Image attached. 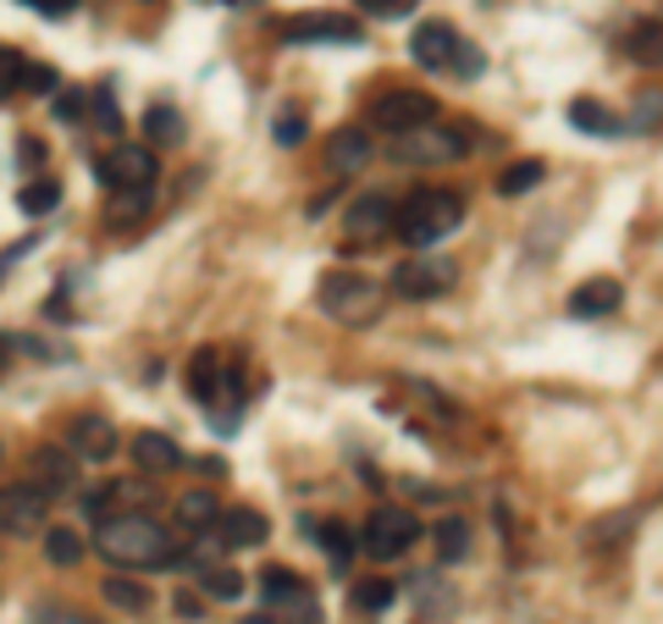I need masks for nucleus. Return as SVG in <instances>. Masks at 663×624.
I'll list each match as a JSON object with an SVG mask.
<instances>
[{
	"label": "nucleus",
	"mask_w": 663,
	"mask_h": 624,
	"mask_svg": "<svg viewBox=\"0 0 663 624\" xmlns=\"http://www.w3.org/2000/svg\"><path fill=\"white\" fill-rule=\"evenodd\" d=\"M454 51H459V34H454V23H443V18H426V23L415 29V40H410V56H415L426 73H454Z\"/></svg>",
	"instance_id": "13"
},
{
	"label": "nucleus",
	"mask_w": 663,
	"mask_h": 624,
	"mask_svg": "<svg viewBox=\"0 0 663 624\" xmlns=\"http://www.w3.org/2000/svg\"><path fill=\"white\" fill-rule=\"evenodd\" d=\"M18 161H29V166H40V161H45V144H34V139H23V144H18Z\"/></svg>",
	"instance_id": "45"
},
{
	"label": "nucleus",
	"mask_w": 663,
	"mask_h": 624,
	"mask_svg": "<svg viewBox=\"0 0 663 624\" xmlns=\"http://www.w3.org/2000/svg\"><path fill=\"white\" fill-rule=\"evenodd\" d=\"M45 558H51L56 569H73V563L84 558V536H78L73 525H45Z\"/></svg>",
	"instance_id": "28"
},
{
	"label": "nucleus",
	"mask_w": 663,
	"mask_h": 624,
	"mask_svg": "<svg viewBox=\"0 0 663 624\" xmlns=\"http://www.w3.org/2000/svg\"><path fill=\"white\" fill-rule=\"evenodd\" d=\"M326 166L344 172V177L366 172L371 166V133L366 128H338V133H332V150H326Z\"/></svg>",
	"instance_id": "17"
},
{
	"label": "nucleus",
	"mask_w": 663,
	"mask_h": 624,
	"mask_svg": "<svg viewBox=\"0 0 663 624\" xmlns=\"http://www.w3.org/2000/svg\"><path fill=\"white\" fill-rule=\"evenodd\" d=\"M542 177H547V166H542V161H514V166H503V172H498V194H503V200L531 194Z\"/></svg>",
	"instance_id": "29"
},
{
	"label": "nucleus",
	"mask_w": 663,
	"mask_h": 624,
	"mask_svg": "<svg viewBox=\"0 0 663 624\" xmlns=\"http://www.w3.org/2000/svg\"><path fill=\"white\" fill-rule=\"evenodd\" d=\"M459 222H465V194H454V189H415V194L399 205L393 233H399L410 249H432V244H443Z\"/></svg>",
	"instance_id": "2"
},
{
	"label": "nucleus",
	"mask_w": 663,
	"mask_h": 624,
	"mask_svg": "<svg viewBox=\"0 0 663 624\" xmlns=\"http://www.w3.org/2000/svg\"><path fill=\"white\" fill-rule=\"evenodd\" d=\"M216 530H221V541H227V547H265L271 519H265L260 508H221Z\"/></svg>",
	"instance_id": "18"
},
{
	"label": "nucleus",
	"mask_w": 663,
	"mask_h": 624,
	"mask_svg": "<svg viewBox=\"0 0 663 624\" xmlns=\"http://www.w3.org/2000/svg\"><path fill=\"white\" fill-rule=\"evenodd\" d=\"M243 624H271V613H254V618H243Z\"/></svg>",
	"instance_id": "47"
},
{
	"label": "nucleus",
	"mask_w": 663,
	"mask_h": 624,
	"mask_svg": "<svg viewBox=\"0 0 663 624\" xmlns=\"http://www.w3.org/2000/svg\"><path fill=\"white\" fill-rule=\"evenodd\" d=\"M100 596H106L111 607H122V613H150V602H155V596H150L139 580H128V574H106Z\"/></svg>",
	"instance_id": "26"
},
{
	"label": "nucleus",
	"mask_w": 663,
	"mask_h": 624,
	"mask_svg": "<svg viewBox=\"0 0 663 624\" xmlns=\"http://www.w3.org/2000/svg\"><path fill=\"white\" fill-rule=\"evenodd\" d=\"M29 7H34L40 18H67V12L78 7V0H29Z\"/></svg>",
	"instance_id": "42"
},
{
	"label": "nucleus",
	"mask_w": 663,
	"mask_h": 624,
	"mask_svg": "<svg viewBox=\"0 0 663 624\" xmlns=\"http://www.w3.org/2000/svg\"><path fill=\"white\" fill-rule=\"evenodd\" d=\"M432 117H437V100L421 89H388L371 100V122L382 133H410V128H426Z\"/></svg>",
	"instance_id": "9"
},
{
	"label": "nucleus",
	"mask_w": 663,
	"mask_h": 624,
	"mask_svg": "<svg viewBox=\"0 0 663 624\" xmlns=\"http://www.w3.org/2000/svg\"><path fill=\"white\" fill-rule=\"evenodd\" d=\"M393 216H399V205H393L388 194H366V200H355V205H349L344 233H349L355 244H371V238L393 233Z\"/></svg>",
	"instance_id": "14"
},
{
	"label": "nucleus",
	"mask_w": 663,
	"mask_h": 624,
	"mask_svg": "<svg viewBox=\"0 0 663 624\" xmlns=\"http://www.w3.org/2000/svg\"><path fill=\"white\" fill-rule=\"evenodd\" d=\"M465 552H470V525H465V519H443V525H437V558H443V563H459Z\"/></svg>",
	"instance_id": "32"
},
{
	"label": "nucleus",
	"mask_w": 663,
	"mask_h": 624,
	"mask_svg": "<svg viewBox=\"0 0 663 624\" xmlns=\"http://www.w3.org/2000/svg\"><path fill=\"white\" fill-rule=\"evenodd\" d=\"M0 464H7V442H0Z\"/></svg>",
	"instance_id": "49"
},
{
	"label": "nucleus",
	"mask_w": 663,
	"mask_h": 624,
	"mask_svg": "<svg viewBox=\"0 0 663 624\" xmlns=\"http://www.w3.org/2000/svg\"><path fill=\"white\" fill-rule=\"evenodd\" d=\"M144 133H150V144H161V150H172V144H183V139H188V128H183V111H177V106H150V111H144Z\"/></svg>",
	"instance_id": "25"
},
{
	"label": "nucleus",
	"mask_w": 663,
	"mask_h": 624,
	"mask_svg": "<svg viewBox=\"0 0 663 624\" xmlns=\"http://www.w3.org/2000/svg\"><path fill=\"white\" fill-rule=\"evenodd\" d=\"M216 519H221V503H216V492L210 486H194V492H183L177 497V525L183 530H216Z\"/></svg>",
	"instance_id": "21"
},
{
	"label": "nucleus",
	"mask_w": 663,
	"mask_h": 624,
	"mask_svg": "<svg viewBox=\"0 0 663 624\" xmlns=\"http://www.w3.org/2000/svg\"><path fill=\"white\" fill-rule=\"evenodd\" d=\"M95 547L117 563V569H150V563H172V530L155 514H111L100 519Z\"/></svg>",
	"instance_id": "1"
},
{
	"label": "nucleus",
	"mask_w": 663,
	"mask_h": 624,
	"mask_svg": "<svg viewBox=\"0 0 663 624\" xmlns=\"http://www.w3.org/2000/svg\"><path fill=\"white\" fill-rule=\"evenodd\" d=\"M221 381H227L221 354H216V348H194V359H188V398H194L199 409H210L216 392H221Z\"/></svg>",
	"instance_id": "19"
},
{
	"label": "nucleus",
	"mask_w": 663,
	"mask_h": 624,
	"mask_svg": "<svg viewBox=\"0 0 663 624\" xmlns=\"http://www.w3.org/2000/svg\"><path fill=\"white\" fill-rule=\"evenodd\" d=\"M360 12L377 18V23H393V18H410L415 0H360Z\"/></svg>",
	"instance_id": "37"
},
{
	"label": "nucleus",
	"mask_w": 663,
	"mask_h": 624,
	"mask_svg": "<svg viewBox=\"0 0 663 624\" xmlns=\"http://www.w3.org/2000/svg\"><path fill=\"white\" fill-rule=\"evenodd\" d=\"M34 624H89L84 613H67V607H56V602H40V618Z\"/></svg>",
	"instance_id": "40"
},
{
	"label": "nucleus",
	"mask_w": 663,
	"mask_h": 624,
	"mask_svg": "<svg viewBox=\"0 0 663 624\" xmlns=\"http://www.w3.org/2000/svg\"><path fill=\"white\" fill-rule=\"evenodd\" d=\"M18 89H23V95H56L62 84H56V67L29 62V67H23V78H18Z\"/></svg>",
	"instance_id": "34"
},
{
	"label": "nucleus",
	"mask_w": 663,
	"mask_h": 624,
	"mask_svg": "<svg viewBox=\"0 0 663 624\" xmlns=\"http://www.w3.org/2000/svg\"><path fill=\"white\" fill-rule=\"evenodd\" d=\"M454 277H459V266H454V260L415 249V260H404V266L393 271V288H399L404 299H443V293L454 288Z\"/></svg>",
	"instance_id": "10"
},
{
	"label": "nucleus",
	"mask_w": 663,
	"mask_h": 624,
	"mask_svg": "<svg viewBox=\"0 0 663 624\" xmlns=\"http://www.w3.org/2000/svg\"><path fill=\"white\" fill-rule=\"evenodd\" d=\"M221 7H260V0H221Z\"/></svg>",
	"instance_id": "46"
},
{
	"label": "nucleus",
	"mask_w": 663,
	"mask_h": 624,
	"mask_svg": "<svg viewBox=\"0 0 663 624\" xmlns=\"http://www.w3.org/2000/svg\"><path fill=\"white\" fill-rule=\"evenodd\" d=\"M315 541L326 547V558L332 563H338V569H349V558H355V536H349V525H338V519H332V525H315Z\"/></svg>",
	"instance_id": "30"
},
{
	"label": "nucleus",
	"mask_w": 663,
	"mask_h": 624,
	"mask_svg": "<svg viewBox=\"0 0 663 624\" xmlns=\"http://www.w3.org/2000/svg\"><path fill=\"white\" fill-rule=\"evenodd\" d=\"M23 51H12V45H0V95H7V89H18V78H23Z\"/></svg>",
	"instance_id": "39"
},
{
	"label": "nucleus",
	"mask_w": 663,
	"mask_h": 624,
	"mask_svg": "<svg viewBox=\"0 0 663 624\" xmlns=\"http://www.w3.org/2000/svg\"><path fill=\"white\" fill-rule=\"evenodd\" d=\"M78 453L67 448V442H45V448H34V459H29V481H40L51 497H62V492H73L78 486Z\"/></svg>",
	"instance_id": "12"
},
{
	"label": "nucleus",
	"mask_w": 663,
	"mask_h": 624,
	"mask_svg": "<svg viewBox=\"0 0 663 624\" xmlns=\"http://www.w3.org/2000/svg\"><path fill=\"white\" fill-rule=\"evenodd\" d=\"M29 249H34V238H23V244H12L7 255H0V282H7V271H12V266H18V260H23Z\"/></svg>",
	"instance_id": "44"
},
{
	"label": "nucleus",
	"mask_w": 663,
	"mask_h": 624,
	"mask_svg": "<svg viewBox=\"0 0 663 624\" xmlns=\"http://www.w3.org/2000/svg\"><path fill=\"white\" fill-rule=\"evenodd\" d=\"M260 596L271 602V607H287L293 613V624H315L320 618V607H315V596L304 591V580L293 574V569H260Z\"/></svg>",
	"instance_id": "11"
},
{
	"label": "nucleus",
	"mask_w": 663,
	"mask_h": 624,
	"mask_svg": "<svg viewBox=\"0 0 663 624\" xmlns=\"http://www.w3.org/2000/svg\"><path fill=\"white\" fill-rule=\"evenodd\" d=\"M67 448L84 459V464H106L117 453V426L106 415H78L73 431H67Z\"/></svg>",
	"instance_id": "15"
},
{
	"label": "nucleus",
	"mask_w": 663,
	"mask_h": 624,
	"mask_svg": "<svg viewBox=\"0 0 663 624\" xmlns=\"http://www.w3.org/2000/svg\"><path fill=\"white\" fill-rule=\"evenodd\" d=\"M172 607H177L183 618H205V602H199L194 591H177V602H172Z\"/></svg>",
	"instance_id": "43"
},
{
	"label": "nucleus",
	"mask_w": 663,
	"mask_h": 624,
	"mask_svg": "<svg viewBox=\"0 0 663 624\" xmlns=\"http://www.w3.org/2000/svg\"><path fill=\"white\" fill-rule=\"evenodd\" d=\"M100 177L111 183V194H133V189H161V161L144 144H117L100 161Z\"/></svg>",
	"instance_id": "8"
},
{
	"label": "nucleus",
	"mask_w": 663,
	"mask_h": 624,
	"mask_svg": "<svg viewBox=\"0 0 663 624\" xmlns=\"http://www.w3.org/2000/svg\"><path fill=\"white\" fill-rule=\"evenodd\" d=\"M111 503H117V486H100V492H89V497H84V508H89L95 519H111V514H106Z\"/></svg>",
	"instance_id": "41"
},
{
	"label": "nucleus",
	"mask_w": 663,
	"mask_h": 624,
	"mask_svg": "<svg viewBox=\"0 0 663 624\" xmlns=\"http://www.w3.org/2000/svg\"><path fill=\"white\" fill-rule=\"evenodd\" d=\"M315 299H320V310L338 326H371L382 315V304H388V293L371 277H360V271H326Z\"/></svg>",
	"instance_id": "3"
},
{
	"label": "nucleus",
	"mask_w": 663,
	"mask_h": 624,
	"mask_svg": "<svg viewBox=\"0 0 663 624\" xmlns=\"http://www.w3.org/2000/svg\"><path fill=\"white\" fill-rule=\"evenodd\" d=\"M51 525V492L40 481L0 486V536H34Z\"/></svg>",
	"instance_id": "6"
},
{
	"label": "nucleus",
	"mask_w": 663,
	"mask_h": 624,
	"mask_svg": "<svg viewBox=\"0 0 663 624\" xmlns=\"http://www.w3.org/2000/svg\"><path fill=\"white\" fill-rule=\"evenodd\" d=\"M51 111H56V122H89V89H67V95H56Z\"/></svg>",
	"instance_id": "35"
},
{
	"label": "nucleus",
	"mask_w": 663,
	"mask_h": 624,
	"mask_svg": "<svg viewBox=\"0 0 663 624\" xmlns=\"http://www.w3.org/2000/svg\"><path fill=\"white\" fill-rule=\"evenodd\" d=\"M366 29L344 12H304L282 23V45H360Z\"/></svg>",
	"instance_id": "7"
},
{
	"label": "nucleus",
	"mask_w": 663,
	"mask_h": 624,
	"mask_svg": "<svg viewBox=\"0 0 663 624\" xmlns=\"http://www.w3.org/2000/svg\"><path fill=\"white\" fill-rule=\"evenodd\" d=\"M133 459H139V470L166 475V470H177V464H183V448H177L166 431H139V437H133Z\"/></svg>",
	"instance_id": "20"
},
{
	"label": "nucleus",
	"mask_w": 663,
	"mask_h": 624,
	"mask_svg": "<svg viewBox=\"0 0 663 624\" xmlns=\"http://www.w3.org/2000/svg\"><path fill=\"white\" fill-rule=\"evenodd\" d=\"M454 73H459V78H481V73H487V56H481L470 40H459V51H454Z\"/></svg>",
	"instance_id": "38"
},
{
	"label": "nucleus",
	"mask_w": 663,
	"mask_h": 624,
	"mask_svg": "<svg viewBox=\"0 0 663 624\" xmlns=\"http://www.w3.org/2000/svg\"><path fill=\"white\" fill-rule=\"evenodd\" d=\"M415 541H421V519H415L410 508H393V503L371 508V519H366V530H360V547H366L377 563L404 558Z\"/></svg>",
	"instance_id": "5"
},
{
	"label": "nucleus",
	"mask_w": 663,
	"mask_h": 624,
	"mask_svg": "<svg viewBox=\"0 0 663 624\" xmlns=\"http://www.w3.org/2000/svg\"><path fill=\"white\" fill-rule=\"evenodd\" d=\"M619 304H624V288H619L613 277H586V282L569 293L564 310H569L575 321H597V315H613Z\"/></svg>",
	"instance_id": "16"
},
{
	"label": "nucleus",
	"mask_w": 663,
	"mask_h": 624,
	"mask_svg": "<svg viewBox=\"0 0 663 624\" xmlns=\"http://www.w3.org/2000/svg\"><path fill=\"white\" fill-rule=\"evenodd\" d=\"M89 122H95L100 133H122V111H117V100H111V84H95V89H89Z\"/></svg>",
	"instance_id": "31"
},
{
	"label": "nucleus",
	"mask_w": 663,
	"mask_h": 624,
	"mask_svg": "<svg viewBox=\"0 0 663 624\" xmlns=\"http://www.w3.org/2000/svg\"><path fill=\"white\" fill-rule=\"evenodd\" d=\"M199 585H205L216 602H238V596H243V574H238V569H227V563L199 569Z\"/></svg>",
	"instance_id": "33"
},
{
	"label": "nucleus",
	"mask_w": 663,
	"mask_h": 624,
	"mask_svg": "<svg viewBox=\"0 0 663 624\" xmlns=\"http://www.w3.org/2000/svg\"><path fill=\"white\" fill-rule=\"evenodd\" d=\"M569 122H575L580 133H591V139H619V133H624V122H619L608 106H597V100H569Z\"/></svg>",
	"instance_id": "23"
},
{
	"label": "nucleus",
	"mask_w": 663,
	"mask_h": 624,
	"mask_svg": "<svg viewBox=\"0 0 663 624\" xmlns=\"http://www.w3.org/2000/svg\"><path fill=\"white\" fill-rule=\"evenodd\" d=\"M56 205H62V183L56 177H34V183L18 189V211L23 216H51Z\"/></svg>",
	"instance_id": "27"
},
{
	"label": "nucleus",
	"mask_w": 663,
	"mask_h": 624,
	"mask_svg": "<svg viewBox=\"0 0 663 624\" xmlns=\"http://www.w3.org/2000/svg\"><path fill=\"white\" fill-rule=\"evenodd\" d=\"M7 348H12V343H7V337H0V365H7Z\"/></svg>",
	"instance_id": "48"
},
{
	"label": "nucleus",
	"mask_w": 663,
	"mask_h": 624,
	"mask_svg": "<svg viewBox=\"0 0 663 624\" xmlns=\"http://www.w3.org/2000/svg\"><path fill=\"white\" fill-rule=\"evenodd\" d=\"M470 150V139H465V128H410V133H393V144H388V155L399 161V166H443V161H459Z\"/></svg>",
	"instance_id": "4"
},
{
	"label": "nucleus",
	"mask_w": 663,
	"mask_h": 624,
	"mask_svg": "<svg viewBox=\"0 0 663 624\" xmlns=\"http://www.w3.org/2000/svg\"><path fill=\"white\" fill-rule=\"evenodd\" d=\"M393 596H399V585H393L388 574H366V580L349 591V607H355L360 618H371V613H388Z\"/></svg>",
	"instance_id": "24"
},
{
	"label": "nucleus",
	"mask_w": 663,
	"mask_h": 624,
	"mask_svg": "<svg viewBox=\"0 0 663 624\" xmlns=\"http://www.w3.org/2000/svg\"><path fill=\"white\" fill-rule=\"evenodd\" d=\"M271 139H276L282 150H298V144H304V117H298V111H282V117L271 122Z\"/></svg>",
	"instance_id": "36"
},
{
	"label": "nucleus",
	"mask_w": 663,
	"mask_h": 624,
	"mask_svg": "<svg viewBox=\"0 0 663 624\" xmlns=\"http://www.w3.org/2000/svg\"><path fill=\"white\" fill-rule=\"evenodd\" d=\"M624 56L635 67H663V23L657 18H641L630 34H624Z\"/></svg>",
	"instance_id": "22"
}]
</instances>
